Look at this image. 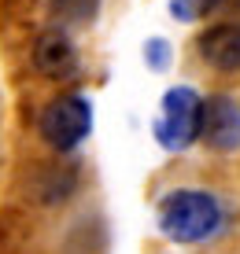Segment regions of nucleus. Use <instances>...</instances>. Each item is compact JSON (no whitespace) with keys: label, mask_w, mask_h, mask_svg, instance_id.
I'll list each match as a JSON object with an SVG mask.
<instances>
[{"label":"nucleus","mask_w":240,"mask_h":254,"mask_svg":"<svg viewBox=\"0 0 240 254\" xmlns=\"http://www.w3.org/2000/svg\"><path fill=\"white\" fill-rule=\"evenodd\" d=\"M218 221H222L218 199L207 195V191H192V188L170 191V195L163 199V210H159V229L177 243L207 240V236L218 229Z\"/></svg>","instance_id":"obj_1"},{"label":"nucleus","mask_w":240,"mask_h":254,"mask_svg":"<svg viewBox=\"0 0 240 254\" xmlns=\"http://www.w3.org/2000/svg\"><path fill=\"white\" fill-rule=\"evenodd\" d=\"M203 133V100L192 89H170L155 122V140L170 151H181Z\"/></svg>","instance_id":"obj_2"},{"label":"nucleus","mask_w":240,"mask_h":254,"mask_svg":"<svg viewBox=\"0 0 240 254\" xmlns=\"http://www.w3.org/2000/svg\"><path fill=\"white\" fill-rule=\"evenodd\" d=\"M89 126H93V111H89V103L82 96H59L41 115V133L59 151H70V147L82 144Z\"/></svg>","instance_id":"obj_3"},{"label":"nucleus","mask_w":240,"mask_h":254,"mask_svg":"<svg viewBox=\"0 0 240 254\" xmlns=\"http://www.w3.org/2000/svg\"><path fill=\"white\" fill-rule=\"evenodd\" d=\"M203 136L218 151L240 147V107L229 96H215L211 103H203Z\"/></svg>","instance_id":"obj_4"},{"label":"nucleus","mask_w":240,"mask_h":254,"mask_svg":"<svg viewBox=\"0 0 240 254\" xmlns=\"http://www.w3.org/2000/svg\"><path fill=\"white\" fill-rule=\"evenodd\" d=\"M33 63L48 77H67V74L78 70V52L63 33H44L37 45H33Z\"/></svg>","instance_id":"obj_5"},{"label":"nucleus","mask_w":240,"mask_h":254,"mask_svg":"<svg viewBox=\"0 0 240 254\" xmlns=\"http://www.w3.org/2000/svg\"><path fill=\"white\" fill-rule=\"evenodd\" d=\"M200 52L211 66L218 70H240V26L226 22V26H215L200 37Z\"/></svg>","instance_id":"obj_6"},{"label":"nucleus","mask_w":240,"mask_h":254,"mask_svg":"<svg viewBox=\"0 0 240 254\" xmlns=\"http://www.w3.org/2000/svg\"><path fill=\"white\" fill-rule=\"evenodd\" d=\"M215 4H218V0H170L177 19H200V15H207Z\"/></svg>","instance_id":"obj_7"}]
</instances>
